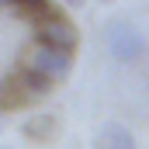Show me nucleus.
I'll list each match as a JSON object with an SVG mask.
<instances>
[{
  "mask_svg": "<svg viewBox=\"0 0 149 149\" xmlns=\"http://www.w3.org/2000/svg\"><path fill=\"white\" fill-rule=\"evenodd\" d=\"M7 7H14L31 28L38 24H45V21H52V17H59V7L52 3V0H7Z\"/></svg>",
  "mask_w": 149,
  "mask_h": 149,
  "instance_id": "nucleus-5",
  "label": "nucleus"
},
{
  "mask_svg": "<svg viewBox=\"0 0 149 149\" xmlns=\"http://www.w3.org/2000/svg\"><path fill=\"white\" fill-rule=\"evenodd\" d=\"M31 66H35V70H42L45 76H52V80H63V76L70 73V66H73V52L38 45L35 56H31Z\"/></svg>",
  "mask_w": 149,
  "mask_h": 149,
  "instance_id": "nucleus-3",
  "label": "nucleus"
},
{
  "mask_svg": "<svg viewBox=\"0 0 149 149\" xmlns=\"http://www.w3.org/2000/svg\"><path fill=\"white\" fill-rule=\"evenodd\" d=\"M35 42H38V45H49V49L73 52L76 42H80V31H76L73 21H66V17L59 14V17H52V21H45V24L35 28Z\"/></svg>",
  "mask_w": 149,
  "mask_h": 149,
  "instance_id": "nucleus-2",
  "label": "nucleus"
},
{
  "mask_svg": "<svg viewBox=\"0 0 149 149\" xmlns=\"http://www.w3.org/2000/svg\"><path fill=\"white\" fill-rule=\"evenodd\" d=\"M101 3H111V0H101Z\"/></svg>",
  "mask_w": 149,
  "mask_h": 149,
  "instance_id": "nucleus-11",
  "label": "nucleus"
},
{
  "mask_svg": "<svg viewBox=\"0 0 149 149\" xmlns=\"http://www.w3.org/2000/svg\"><path fill=\"white\" fill-rule=\"evenodd\" d=\"M104 45H108V52H111L114 63H135V59L146 52L142 31H139L132 21H125V17L108 21V28H104Z\"/></svg>",
  "mask_w": 149,
  "mask_h": 149,
  "instance_id": "nucleus-1",
  "label": "nucleus"
},
{
  "mask_svg": "<svg viewBox=\"0 0 149 149\" xmlns=\"http://www.w3.org/2000/svg\"><path fill=\"white\" fill-rule=\"evenodd\" d=\"M31 97L24 94V87L17 83V80H0V114L3 111H14V108H21V104H28Z\"/></svg>",
  "mask_w": 149,
  "mask_h": 149,
  "instance_id": "nucleus-8",
  "label": "nucleus"
},
{
  "mask_svg": "<svg viewBox=\"0 0 149 149\" xmlns=\"http://www.w3.org/2000/svg\"><path fill=\"white\" fill-rule=\"evenodd\" d=\"M52 132H56V118H52V114H45V111L24 118V125H21V135H28V139H35V142L52 139Z\"/></svg>",
  "mask_w": 149,
  "mask_h": 149,
  "instance_id": "nucleus-7",
  "label": "nucleus"
},
{
  "mask_svg": "<svg viewBox=\"0 0 149 149\" xmlns=\"http://www.w3.org/2000/svg\"><path fill=\"white\" fill-rule=\"evenodd\" d=\"M94 149H139L132 128H125L121 121H108L94 132Z\"/></svg>",
  "mask_w": 149,
  "mask_h": 149,
  "instance_id": "nucleus-4",
  "label": "nucleus"
},
{
  "mask_svg": "<svg viewBox=\"0 0 149 149\" xmlns=\"http://www.w3.org/2000/svg\"><path fill=\"white\" fill-rule=\"evenodd\" d=\"M14 80L24 87V94H28V97H45V94L56 87V80H52V76H45L42 70H35V66H24Z\"/></svg>",
  "mask_w": 149,
  "mask_h": 149,
  "instance_id": "nucleus-6",
  "label": "nucleus"
},
{
  "mask_svg": "<svg viewBox=\"0 0 149 149\" xmlns=\"http://www.w3.org/2000/svg\"><path fill=\"white\" fill-rule=\"evenodd\" d=\"M0 7H7V0H0Z\"/></svg>",
  "mask_w": 149,
  "mask_h": 149,
  "instance_id": "nucleus-10",
  "label": "nucleus"
},
{
  "mask_svg": "<svg viewBox=\"0 0 149 149\" xmlns=\"http://www.w3.org/2000/svg\"><path fill=\"white\" fill-rule=\"evenodd\" d=\"M63 3H70V7H83L87 0H63Z\"/></svg>",
  "mask_w": 149,
  "mask_h": 149,
  "instance_id": "nucleus-9",
  "label": "nucleus"
}]
</instances>
